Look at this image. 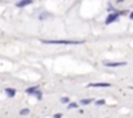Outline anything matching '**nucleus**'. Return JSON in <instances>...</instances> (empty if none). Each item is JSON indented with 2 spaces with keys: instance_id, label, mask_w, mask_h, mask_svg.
Masks as SVG:
<instances>
[{
  "instance_id": "nucleus-1",
  "label": "nucleus",
  "mask_w": 133,
  "mask_h": 118,
  "mask_svg": "<svg viewBox=\"0 0 133 118\" xmlns=\"http://www.w3.org/2000/svg\"><path fill=\"white\" fill-rule=\"evenodd\" d=\"M46 45H81L82 41H65V39H42Z\"/></svg>"
},
{
  "instance_id": "nucleus-2",
  "label": "nucleus",
  "mask_w": 133,
  "mask_h": 118,
  "mask_svg": "<svg viewBox=\"0 0 133 118\" xmlns=\"http://www.w3.org/2000/svg\"><path fill=\"white\" fill-rule=\"evenodd\" d=\"M26 93H28V95H33V96H35L37 98H41V97H42V93L39 92V89H38L37 87L28 88V89H26Z\"/></svg>"
},
{
  "instance_id": "nucleus-3",
  "label": "nucleus",
  "mask_w": 133,
  "mask_h": 118,
  "mask_svg": "<svg viewBox=\"0 0 133 118\" xmlns=\"http://www.w3.org/2000/svg\"><path fill=\"white\" fill-rule=\"evenodd\" d=\"M119 19V13H110L108 16H107V19H106V25H110V24H112V22H115L116 20Z\"/></svg>"
},
{
  "instance_id": "nucleus-4",
  "label": "nucleus",
  "mask_w": 133,
  "mask_h": 118,
  "mask_svg": "<svg viewBox=\"0 0 133 118\" xmlns=\"http://www.w3.org/2000/svg\"><path fill=\"white\" fill-rule=\"evenodd\" d=\"M111 84L110 83H90L88 84L89 88H108Z\"/></svg>"
},
{
  "instance_id": "nucleus-5",
  "label": "nucleus",
  "mask_w": 133,
  "mask_h": 118,
  "mask_svg": "<svg viewBox=\"0 0 133 118\" xmlns=\"http://www.w3.org/2000/svg\"><path fill=\"white\" fill-rule=\"evenodd\" d=\"M103 64L106 67H121V66H125L127 63L125 62H103Z\"/></svg>"
},
{
  "instance_id": "nucleus-6",
  "label": "nucleus",
  "mask_w": 133,
  "mask_h": 118,
  "mask_svg": "<svg viewBox=\"0 0 133 118\" xmlns=\"http://www.w3.org/2000/svg\"><path fill=\"white\" fill-rule=\"evenodd\" d=\"M31 3H33V0H20V2L17 3V7L18 8H22V7H26V5H29Z\"/></svg>"
},
{
  "instance_id": "nucleus-7",
  "label": "nucleus",
  "mask_w": 133,
  "mask_h": 118,
  "mask_svg": "<svg viewBox=\"0 0 133 118\" xmlns=\"http://www.w3.org/2000/svg\"><path fill=\"white\" fill-rule=\"evenodd\" d=\"M5 95H7L8 97H15L16 89H13V88H7V89H5Z\"/></svg>"
},
{
  "instance_id": "nucleus-8",
  "label": "nucleus",
  "mask_w": 133,
  "mask_h": 118,
  "mask_svg": "<svg viewBox=\"0 0 133 118\" xmlns=\"http://www.w3.org/2000/svg\"><path fill=\"white\" fill-rule=\"evenodd\" d=\"M91 102H93V98H84V100H81L82 105H88V104H91Z\"/></svg>"
},
{
  "instance_id": "nucleus-9",
  "label": "nucleus",
  "mask_w": 133,
  "mask_h": 118,
  "mask_svg": "<svg viewBox=\"0 0 133 118\" xmlns=\"http://www.w3.org/2000/svg\"><path fill=\"white\" fill-rule=\"evenodd\" d=\"M60 100H61V102H63V104H69V101H71L68 97H65V96H64V97H61Z\"/></svg>"
},
{
  "instance_id": "nucleus-10",
  "label": "nucleus",
  "mask_w": 133,
  "mask_h": 118,
  "mask_svg": "<svg viewBox=\"0 0 133 118\" xmlns=\"http://www.w3.org/2000/svg\"><path fill=\"white\" fill-rule=\"evenodd\" d=\"M20 114H21V115H26V114H29V109H22V110L20 111Z\"/></svg>"
},
{
  "instance_id": "nucleus-11",
  "label": "nucleus",
  "mask_w": 133,
  "mask_h": 118,
  "mask_svg": "<svg viewBox=\"0 0 133 118\" xmlns=\"http://www.w3.org/2000/svg\"><path fill=\"white\" fill-rule=\"evenodd\" d=\"M68 106H69V109H71V108H77V104H76V102H69Z\"/></svg>"
},
{
  "instance_id": "nucleus-12",
  "label": "nucleus",
  "mask_w": 133,
  "mask_h": 118,
  "mask_svg": "<svg viewBox=\"0 0 133 118\" xmlns=\"http://www.w3.org/2000/svg\"><path fill=\"white\" fill-rule=\"evenodd\" d=\"M104 102H106V101H104V100H99V101H97V102H95V104H97V105H103V104H104Z\"/></svg>"
},
{
  "instance_id": "nucleus-13",
  "label": "nucleus",
  "mask_w": 133,
  "mask_h": 118,
  "mask_svg": "<svg viewBox=\"0 0 133 118\" xmlns=\"http://www.w3.org/2000/svg\"><path fill=\"white\" fill-rule=\"evenodd\" d=\"M54 117H55V118H61V117H63V114H61V113H56Z\"/></svg>"
},
{
  "instance_id": "nucleus-14",
  "label": "nucleus",
  "mask_w": 133,
  "mask_h": 118,
  "mask_svg": "<svg viewBox=\"0 0 133 118\" xmlns=\"http://www.w3.org/2000/svg\"><path fill=\"white\" fill-rule=\"evenodd\" d=\"M129 19H130V20H133V12L130 13V16H129Z\"/></svg>"
},
{
  "instance_id": "nucleus-15",
  "label": "nucleus",
  "mask_w": 133,
  "mask_h": 118,
  "mask_svg": "<svg viewBox=\"0 0 133 118\" xmlns=\"http://www.w3.org/2000/svg\"><path fill=\"white\" fill-rule=\"evenodd\" d=\"M121 2H124V0H117V3H121Z\"/></svg>"
},
{
  "instance_id": "nucleus-16",
  "label": "nucleus",
  "mask_w": 133,
  "mask_h": 118,
  "mask_svg": "<svg viewBox=\"0 0 133 118\" xmlns=\"http://www.w3.org/2000/svg\"><path fill=\"white\" fill-rule=\"evenodd\" d=\"M130 89H133V85H132V87H130Z\"/></svg>"
}]
</instances>
